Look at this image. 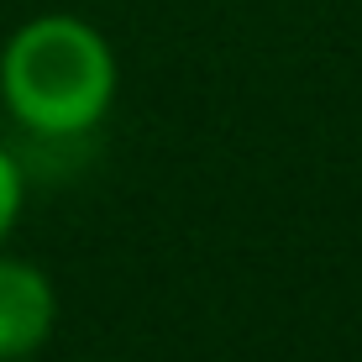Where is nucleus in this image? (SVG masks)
Listing matches in <instances>:
<instances>
[{"mask_svg": "<svg viewBox=\"0 0 362 362\" xmlns=\"http://www.w3.org/2000/svg\"><path fill=\"white\" fill-rule=\"evenodd\" d=\"M121 69L90 21L47 11L0 47V100L37 136H79L105 121Z\"/></svg>", "mask_w": 362, "mask_h": 362, "instance_id": "f257e3e1", "label": "nucleus"}, {"mask_svg": "<svg viewBox=\"0 0 362 362\" xmlns=\"http://www.w3.org/2000/svg\"><path fill=\"white\" fill-rule=\"evenodd\" d=\"M21 199H27V179H21V168H16V158L0 147V242L11 236V226H16V216H21Z\"/></svg>", "mask_w": 362, "mask_h": 362, "instance_id": "7ed1b4c3", "label": "nucleus"}, {"mask_svg": "<svg viewBox=\"0 0 362 362\" xmlns=\"http://www.w3.org/2000/svg\"><path fill=\"white\" fill-rule=\"evenodd\" d=\"M58 294L42 268L0 257V362H27L53 336Z\"/></svg>", "mask_w": 362, "mask_h": 362, "instance_id": "f03ea898", "label": "nucleus"}]
</instances>
